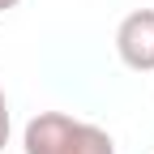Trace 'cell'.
Wrapping results in <instances>:
<instances>
[{"instance_id": "6da1fadb", "label": "cell", "mask_w": 154, "mask_h": 154, "mask_svg": "<svg viewBox=\"0 0 154 154\" xmlns=\"http://www.w3.org/2000/svg\"><path fill=\"white\" fill-rule=\"evenodd\" d=\"M22 150L26 154H116V141L107 128L90 120H73L64 111H38L22 128Z\"/></svg>"}, {"instance_id": "7a4b0ae2", "label": "cell", "mask_w": 154, "mask_h": 154, "mask_svg": "<svg viewBox=\"0 0 154 154\" xmlns=\"http://www.w3.org/2000/svg\"><path fill=\"white\" fill-rule=\"evenodd\" d=\"M116 56L133 73H154V9H133L116 26Z\"/></svg>"}, {"instance_id": "3957f363", "label": "cell", "mask_w": 154, "mask_h": 154, "mask_svg": "<svg viewBox=\"0 0 154 154\" xmlns=\"http://www.w3.org/2000/svg\"><path fill=\"white\" fill-rule=\"evenodd\" d=\"M9 133H13V116H9V99H5V90H0V150L9 146Z\"/></svg>"}, {"instance_id": "277c9868", "label": "cell", "mask_w": 154, "mask_h": 154, "mask_svg": "<svg viewBox=\"0 0 154 154\" xmlns=\"http://www.w3.org/2000/svg\"><path fill=\"white\" fill-rule=\"evenodd\" d=\"M22 0H0V13H9V9H17Z\"/></svg>"}]
</instances>
